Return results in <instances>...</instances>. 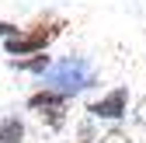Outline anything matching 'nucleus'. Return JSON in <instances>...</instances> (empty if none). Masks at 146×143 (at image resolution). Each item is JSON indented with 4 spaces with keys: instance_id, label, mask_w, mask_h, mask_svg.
<instances>
[{
    "instance_id": "1",
    "label": "nucleus",
    "mask_w": 146,
    "mask_h": 143,
    "mask_svg": "<svg viewBox=\"0 0 146 143\" xmlns=\"http://www.w3.org/2000/svg\"><path fill=\"white\" fill-rule=\"evenodd\" d=\"M38 84L49 87V91L66 94V98H77V94L90 91V87H98V66H94V59L70 52V56L52 59V66L38 77Z\"/></svg>"
},
{
    "instance_id": "2",
    "label": "nucleus",
    "mask_w": 146,
    "mask_h": 143,
    "mask_svg": "<svg viewBox=\"0 0 146 143\" xmlns=\"http://www.w3.org/2000/svg\"><path fill=\"white\" fill-rule=\"evenodd\" d=\"M63 21H35L28 28H21L14 39L4 42V52L11 59H25V56H38V52H49V45L63 35Z\"/></svg>"
},
{
    "instance_id": "3",
    "label": "nucleus",
    "mask_w": 146,
    "mask_h": 143,
    "mask_svg": "<svg viewBox=\"0 0 146 143\" xmlns=\"http://www.w3.org/2000/svg\"><path fill=\"white\" fill-rule=\"evenodd\" d=\"M66 105H70V98L59 94V91H49V87H38V91H31L25 98V108L35 112L42 122H49L52 129H59L66 122Z\"/></svg>"
},
{
    "instance_id": "4",
    "label": "nucleus",
    "mask_w": 146,
    "mask_h": 143,
    "mask_svg": "<svg viewBox=\"0 0 146 143\" xmlns=\"http://www.w3.org/2000/svg\"><path fill=\"white\" fill-rule=\"evenodd\" d=\"M125 112H129V87H111L108 94H101L87 105V115L98 122H118Z\"/></svg>"
},
{
    "instance_id": "5",
    "label": "nucleus",
    "mask_w": 146,
    "mask_h": 143,
    "mask_svg": "<svg viewBox=\"0 0 146 143\" xmlns=\"http://www.w3.org/2000/svg\"><path fill=\"white\" fill-rule=\"evenodd\" d=\"M28 126L21 115H0V143H25Z\"/></svg>"
},
{
    "instance_id": "6",
    "label": "nucleus",
    "mask_w": 146,
    "mask_h": 143,
    "mask_svg": "<svg viewBox=\"0 0 146 143\" xmlns=\"http://www.w3.org/2000/svg\"><path fill=\"white\" fill-rule=\"evenodd\" d=\"M11 70H17V74H31V77H42L45 70L52 66V56L49 52H38V56H25V59H7Z\"/></svg>"
},
{
    "instance_id": "7",
    "label": "nucleus",
    "mask_w": 146,
    "mask_h": 143,
    "mask_svg": "<svg viewBox=\"0 0 146 143\" xmlns=\"http://www.w3.org/2000/svg\"><path fill=\"white\" fill-rule=\"evenodd\" d=\"M17 31H21V25H14V21H4V17H0V42H7V39H14Z\"/></svg>"
}]
</instances>
